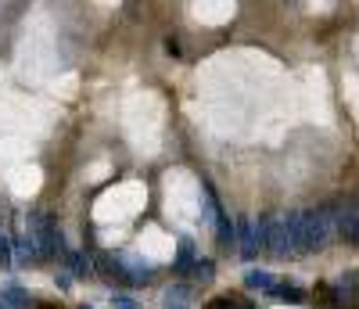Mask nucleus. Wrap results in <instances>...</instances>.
Listing matches in <instances>:
<instances>
[{"instance_id":"nucleus-1","label":"nucleus","mask_w":359,"mask_h":309,"mask_svg":"<svg viewBox=\"0 0 359 309\" xmlns=\"http://www.w3.org/2000/svg\"><path fill=\"white\" fill-rule=\"evenodd\" d=\"M334 237V212L331 209H306L302 212V230H298V252L309 256L327 249Z\"/></svg>"},{"instance_id":"nucleus-2","label":"nucleus","mask_w":359,"mask_h":309,"mask_svg":"<svg viewBox=\"0 0 359 309\" xmlns=\"http://www.w3.org/2000/svg\"><path fill=\"white\" fill-rule=\"evenodd\" d=\"M25 234L36 241L40 256H54L57 249H62V234H57V227H54V220L47 212H29V230Z\"/></svg>"},{"instance_id":"nucleus-3","label":"nucleus","mask_w":359,"mask_h":309,"mask_svg":"<svg viewBox=\"0 0 359 309\" xmlns=\"http://www.w3.org/2000/svg\"><path fill=\"white\" fill-rule=\"evenodd\" d=\"M331 212H334V234L345 237L348 244H359V198L355 202H338Z\"/></svg>"},{"instance_id":"nucleus-4","label":"nucleus","mask_w":359,"mask_h":309,"mask_svg":"<svg viewBox=\"0 0 359 309\" xmlns=\"http://www.w3.org/2000/svg\"><path fill=\"white\" fill-rule=\"evenodd\" d=\"M237 244H241V256L245 259H255L259 252V234H255V220H237Z\"/></svg>"},{"instance_id":"nucleus-5","label":"nucleus","mask_w":359,"mask_h":309,"mask_svg":"<svg viewBox=\"0 0 359 309\" xmlns=\"http://www.w3.org/2000/svg\"><path fill=\"white\" fill-rule=\"evenodd\" d=\"M277 284V277L269 273V270H248L245 273V288H255V291H269Z\"/></svg>"},{"instance_id":"nucleus-6","label":"nucleus","mask_w":359,"mask_h":309,"mask_svg":"<svg viewBox=\"0 0 359 309\" xmlns=\"http://www.w3.org/2000/svg\"><path fill=\"white\" fill-rule=\"evenodd\" d=\"M269 295H273V298H284V302H302V298H306L302 288H298L294 281H280V277H277V284L269 288Z\"/></svg>"},{"instance_id":"nucleus-7","label":"nucleus","mask_w":359,"mask_h":309,"mask_svg":"<svg viewBox=\"0 0 359 309\" xmlns=\"http://www.w3.org/2000/svg\"><path fill=\"white\" fill-rule=\"evenodd\" d=\"M191 263H194V241L180 237V244H176V270L184 273V270H191Z\"/></svg>"},{"instance_id":"nucleus-8","label":"nucleus","mask_w":359,"mask_h":309,"mask_svg":"<svg viewBox=\"0 0 359 309\" xmlns=\"http://www.w3.org/2000/svg\"><path fill=\"white\" fill-rule=\"evenodd\" d=\"M216 227H219V244H223V249L237 241V227H233V220H230V216H226L223 209L216 212Z\"/></svg>"},{"instance_id":"nucleus-9","label":"nucleus","mask_w":359,"mask_h":309,"mask_svg":"<svg viewBox=\"0 0 359 309\" xmlns=\"http://www.w3.org/2000/svg\"><path fill=\"white\" fill-rule=\"evenodd\" d=\"M0 295H4V298H11L18 309H25V305H29V291H25L22 284H8V288H0Z\"/></svg>"},{"instance_id":"nucleus-10","label":"nucleus","mask_w":359,"mask_h":309,"mask_svg":"<svg viewBox=\"0 0 359 309\" xmlns=\"http://www.w3.org/2000/svg\"><path fill=\"white\" fill-rule=\"evenodd\" d=\"M212 273L216 270H212V263H208V259H198L194 263V277H198V281H212Z\"/></svg>"},{"instance_id":"nucleus-11","label":"nucleus","mask_w":359,"mask_h":309,"mask_svg":"<svg viewBox=\"0 0 359 309\" xmlns=\"http://www.w3.org/2000/svg\"><path fill=\"white\" fill-rule=\"evenodd\" d=\"M187 295H191V291H187V284H176V291H169V295H165V302H169V305H184V302H187Z\"/></svg>"},{"instance_id":"nucleus-12","label":"nucleus","mask_w":359,"mask_h":309,"mask_svg":"<svg viewBox=\"0 0 359 309\" xmlns=\"http://www.w3.org/2000/svg\"><path fill=\"white\" fill-rule=\"evenodd\" d=\"M69 266H72V273H90V263L79 252H69Z\"/></svg>"},{"instance_id":"nucleus-13","label":"nucleus","mask_w":359,"mask_h":309,"mask_svg":"<svg viewBox=\"0 0 359 309\" xmlns=\"http://www.w3.org/2000/svg\"><path fill=\"white\" fill-rule=\"evenodd\" d=\"M15 256H11V244H8V237L0 234V263H11Z\"/></svg>"},{"instance_id":"nucleus-14","label":"nucleus","mask_w":359,"mask_h":309,"mask_svg":"<svg viewBox=\"0 0 359 309\" xmlns=\"http://www.w3.org/2000/svg\"><path fill=\"white\" fill-rule=\"evenodd\" d=\"M111 302H115V309H140V305H137L133 298H126V295H115Z\"/></svg>"},{"instance_id":"nucleus-15","label":"nucleus","mask_w":359,"mask_h":309,"mask_svg":"<svg viewBox=\"0 0 359 309\" xmlns=\"http://www.w3.org/2000/svg\"><path fill=\"white\" fill-rule=\"evenodd\" d=\"M0 309H18V305H15L11 298H4V295H0Z\"/></svg>"},{"instance_id":"nucleus-16","label":"nucleus","mask_w":359,"mask_h":309,"mask_svg":"<svg viewBox=\"0 0 359 309\" xmlns=\"http://www.w3.org/2000/svg\"><path fill=\"white\" fill-rule=\"evenodd\" d=\"M79 309H90V305H79Z\"/></svg>"}]
</instances>
